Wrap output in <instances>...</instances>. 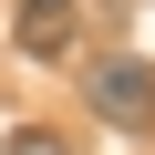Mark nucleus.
I'll use <instances>...</instances> for the list:
<instances>
[{"label":"nucleus","instance_id":"f257e3e1","mask_svg":"<svg viewBox=\"0 0 155 155\" xmlns=\"http://www.w3.org/2000/svg\"><path fill=\"white\" fill-rule=\"evenodd\" d=\"M83 93H93L104 124H155V62H134V52H124V62H93Z\"/></svg>","mask_w":155,"mask_h":155},{"label":"nucleus","instance_id":"f03ea898","mask_svg":"<svg viewBox=\"0 0 155 155\" xmlns=\"http://www.w3.org/2000/svg\"><path fill=\"white\" fill-rule=\"evenodd\" d=\"M72 31H83V0H21V21H11V41L31 62H72Z\"/></svg>","mask_w":155,"mask_h":155},{"label":"nucleus","instance_id":"7ed1b4c3","mask_svg":"<svg viewBox=\"0 0 155 155\" xmlns=\"http://www.w3.org/2000/svg\"><path fill=\"white\" fill-rule=\"evenodd\" d=\"M11 155H72V145H62L52 124H21V134H11Z\"/></svg>","mask_w":155,"mask_h":155}]
</instances>
